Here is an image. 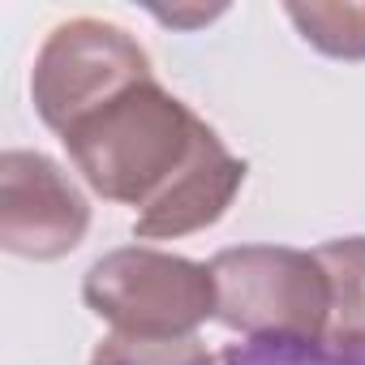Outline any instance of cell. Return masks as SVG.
<instances>
[{
  "instance_id": "1",
  "label": "cell",
  "mask_w": 365,
  "mask_h": 365,
  "mask_svg": "<svg viewBox=\"0 0 365 365\" xmlns=\"http://www.w3.org/2000/svg\"><path fill=\"white\" fill-rule=\"evenodd\" d=\"M82 180L138 207V241H176L220 224L245 185V159L155 78L120 91L61 133Z\"/></svg>"
},
{
  "instance_id": "4",
  "label": "cell",
  "mask_w": 365,
  "mask_h": 365,
  "mask_svg": "<svg viewBox=\"0 0 365 365\" xmlns=\"http://www.w3.org/2000/svg\"><path fill=\"white\" fill-rule=\"evenodd\" d=\"M146 78H155L150 56L129 31L99 18H73L43 39L31 69V99L39 120L52 133H65L86 112Z\"/></svg>"
},
{
  "instance_id": "3",
  "label": "cell",
  "mask_w": 365,
  "mask_h": 365,
  "mask_svg": "<svg viewBox=\"0 0 365 365\" xmlns=\"http://www.w3.org/2000/svg\"><path fill=\"white\" fill-rule=\"evenodd\" d=\"M82 301L112 335L133 339H190L220 305L211 267L146 245L103 254L82 279Z\"/></svg>"
},
{
  "instance_id": "6",
  "label": "cell",
  "mask_w": 365,
  "mask_h": 365,
  "mask_svg": "<svg viewBox=\"0 0 365 365\" xmlns=\"http://www.w3.org/2000/svg\"><path fill=\"white\" fill-rule=\"evenodd\" d=\"M331 275V322L309 365H365V237L314 250Z\"/></svg>"
},
{
  "instance_id": "2",
  "label": "cell",
  "mask_w": 365,
  "mask_h": 365,
  "mask_svg": "<svg viewBox=\"0 0 365 365\" xmlns=\"http://www.w3.org/2000/svg\"><path fill=\"white\" fill-rule=\"evenodd\" d=\"M215 318L254 344L314 356L331 322V275L322 258L288 245H241L211 258Z\"/></svg>"
},
{
  "instance_id": "5",
  "label": "cell",
  "mask_w": 365,
  "mask_h": 365,
  "mask_svg": "<svg viewBox=\"0 0 365 365\" xmlns=\"http://www.w3.org/2000/svg\"><path fill=\"white\" fill-rule=\"evenodd\" d=\"M91 202L43 150L0 155V245L31 262H56L82 245Z\"/></svg>"
},
{
  "instance_id": "7",
  "label": "cell",
  "mask_w": 365,
  "mask_h": 365,
  "mask_svg": "<svg viewBox=\"0 0 365 365\" xmlns=\"http://www.w3.org/2000/svg\"><path fill=\"white\" fill-rule=\"evenodd\" d=\"M301 39L335 61H365V5H288Z\"/></svg>"
},
{
  "instance_id": "8",
  "label": "cell",
  "mask_w": 365,
  "mask_h": 365,
  "mask_svg": "<svg viewBox=\"0 0 365 365\" xmlns=\"http://www.w3.org/2000/svg\"><path fill=\"white\" fill-rule=\"evenodd\" d=\"M91 365H215L207 344L190 339H133V335H108Z\"/></svg>"
}]
</instances>
